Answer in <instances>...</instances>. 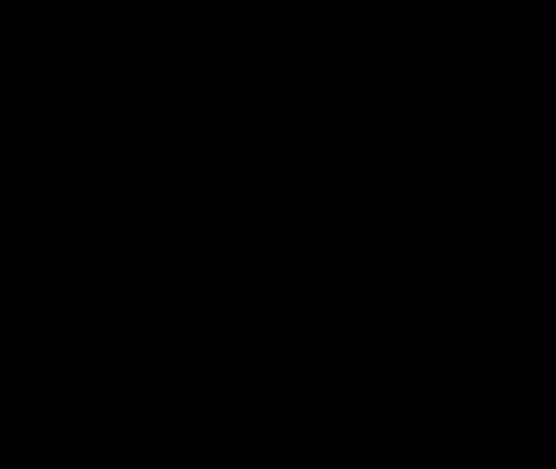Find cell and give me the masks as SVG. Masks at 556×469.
Instances as JSON below:
<instances>
[]
</instances>
